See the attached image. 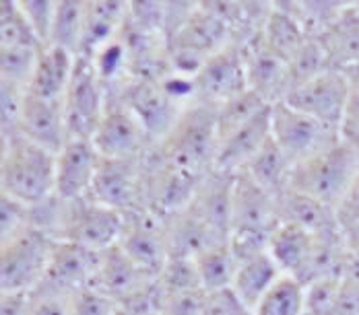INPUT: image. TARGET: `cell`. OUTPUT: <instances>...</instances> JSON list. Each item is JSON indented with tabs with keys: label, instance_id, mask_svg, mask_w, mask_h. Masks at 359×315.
<instances>
[{
	"label": "cell",
	"instance_id": "3",
	"mask_svg": "<svg viewBox=\"0 0 359 315\" xmlns=\"http://www.w3.org/2000/svg\"><path fill=\"white\" fill-rule=\"evenodd\" d=\"M358 174V159L351 146L341 140L334 146L293 165L289 175V188L337 210Z\"/></svg>",
	"mask_w": 359,
	"mask_h": 315
},
{
	"label": "cell",
	"instance_id": "35",
	"mask_svg": "<svg viewBox=\"0 0 359 315\" xmlns=\"http://www.w3.org/2000/svg\"><path fill=\"white\" fill-rule=\"evenodd\" d=\"M287 69L291 91H293L295 87L320 76L326 70H332L334 66L330 62V56H328V50H326L323 39L318 35H308V39L304 41L299 52L287 62Z\"/></svg>",
	"mask_w": 359,
	"mask_h": 315
},
{
	"label": "cell",
	"instance_id": "50",
	"mask_svg": "<svg viewBox=\"0 0 359 315\" xmlns=\"http://www.w3.org/2000/svg\"><path fill=\"white\" fill-rule=\"evenodd\" d=\"M347 134H359V91H351V97H349L345 122L341 128V136H347Z\"/></svg>",
	"mask_w": 359,
	"mask_h": 315
},
{
	"label": "cell",
	"instance_id": "28",
	"mask_svg": "<svg viewBox=\"0 0 359 315\" xmlns=\"http://www.w3.org/2000/svg\"><path fill=\"white\" fill-rule=\"evenodd\" d=\"M324 41L330 62L337 70L359 64V6L347 2L334 23L318 35Z\"/></svg>",
	"mask_w": 359,
	"mask_h": 315
},
{
	"label": "cell",
	"instance_id": "36",
	"mask_svg": "<svg viewBox=\"0 0 359 315\" xmlns=\"http://www.w3.org/2000/svg\"><path fill=\"white\" fill-rule=\"evenodd\" d=\"M269 104L258 97L254 91H244L238 97L225 102V104L217 105V134L219 142L225 139L227 134L236 132L238 128H242L244 124H248L254 120L260 111H264Z\"/></svg>",
	"mask_w": 359,
	"mask_h": 315
},
{
	"label": "cell",
	"instance_id": "15",
	"mask_svg": "<svg viewBox=\"0 0 359 315\" xmlns=\"http://www.w3.org/2000/svg\"><path fill=\"white\" fill-rule=\"evenodd\" d=\"M102 163L91 139H69L56 155V183L54 196L62 202H76L89 198L95 175Z\"/></svg>",
	"mask_w": 359,
	"mask_h": 315
},
{
	"label": "cell",
	"instance_id": "39",
	"mask_svg": "<svg viewBox=\"0 0 359 315\" xmlns=\"http://www.w3.org/2000/svg\"><path fill=\"white\" fill-rule=\"evenodd\" d=\"M159 284L163 286L165 295H188V293H205L198 268L194 258H170L161 274L157 276Z\"/></svg>",
	"mask_w": 359,
	"mask_h": 315
},
{
	"label": "cell",
	"instance_id": "17",
	"mask_svg": "<svg viewBox=\"0 0 359 315\" xmlns=\"http://www.w3.org/2000/svg\"><path fill=\"white\" fill-rule=\"evenodd\" d=\"M279 223V200L254 183L248 174L233 175L231 198V233L260 231L271 233ZM229 233V235H231Z\"/></svg>",
	"mask_w": 359,
	"mask_h": 315
},
{
	"label": "cell",
	"instance_id": "4",
	"mask_svg": "<svg viewBox=\"0 0 359 315\" xmlns=\"http://www.w3.org/2000/svg\"><path fill=\"white\" fill-rule=\"evenodd\" d=\"M54 237L29 225L8 241L0 244V290L32 293L43 280Z\"/></svg>",
	"mask_w": 359,
	"mask_h": 315
},
{
	"label": "cell",
	"instance_id": "22",
	"mask_svg": "<svg viewBox=\"0 0 359 315\" xmlns=\"http://www.w3.org/2000/svg\"><path fill=\"white\" fill-rule=\"evenodd\" d=\"M130 2L124 0H89L85 31L79 50V58L91 60L102 48L118 39L128 21Z\"/></svg>",
	"mask_w": 359,
	"mask_h": 315
},
{
	"label": "cell",
	"instance_id": "16",
	"mask_svg": "<svg viewBox=\"0 0 359 315\" xmlns=\"http://www.w3.org/2000/svg\"><path fill=\"white\" fill-rule=\"evenodd\" d=\"M100 258L102 251H93L72 241L56 239L43 280L37 284V288L74 295L76 290L91 286L100 266Z\"/></svg>",
	"mask_w": 359,
	"mask_h": 315
},
{
	"label": "cell",
	"instance_id": "19",
	"mask_svg": "<svg viewBox=\"0 0 359 315\" xmlns=\"http://www.w3.org/2000/svg\"><path fill=\"white\" fill-rule=\"evenodd\" d=\"M242 52H244V64L248 76V89L254 91L258 97H262L269 105L285 102L291 91L287 62L271 54L262 46L258 35L242 46Z\"/></svg>",
	"mask_w": 359,
	"mask_h": 315
},
{
	"label": "cell",
	"instance_id": "46",
	"mask_svg": "<svg viewBox=\"0 0 359 315\" xmlns=\"http://www.w3.org/2000/svg\"><path fill=\"white\" fill-rule=\"evenodd\" d=\"M330 315H359V279L341 276Z\"/></svg>",
	"mask_w": 359,
	"mask_h": 315
},
{
	"label": "cell",
	"instance_id": "30",
	"mask_svg": "<svg viewBox=\"0 0 359 315\" xmlns=\"http://www.w3.org/2000/svg\"><path fill=\"white\" fill-rule=\"evenodd\" d=\"M291 169H293V165L289 163L283 150L277 146V142L271 136V140L254 155V159L242 172L248 174L254 183H258L262 190H266L271 196H275L279 200L283 196V192L289 188Z\"/></svg>",
	"mask_w": 359,
	"mask_h": 315
},
{
	"label": "cell",
	"instance_id": "5",
	"mask_svg": "<svg viewBox=\"0 0 359 315\" xmlns=\"http://www.w3.org/2000/svg\"><path fill=\"white\" fill-rule=\"evenodd\" d=\"M124 229V214L89 198L62 202V216L56 239L106 251L118 245Z\"/></svg>",
	"mask_w": 359,
	"mask_h": 315
},
{
	"label": "cell",
	"instance_id": "47",
	"mask_svg": "<svg viewBox=\"0 0 359 315\" xmlns=\"http://www.w3.org/2000/svg\"><path fill=\"white\" fill-rule=\"evenodd\" d=\"M203 309H205V293L172 295L165 299L161 315H203Z\"/></svg>",
	"mask_w": 359,
	"mask_h": 315
},
{
	"label": "cell",
	"instance_id": "45",
	"mask_svg": "<svg viewBox=\"0 0 359 315\" xmlns=\"http://www.w3.org/2000/svg\"><path fill=\"white\" fill-rule=\"evenodd\" d=\"M72 295L36 288L29 293V315H72Z\"/></svg>",
	"mask_w": 359,
	"mask_h": 315
},
{
	"label": "cell",
	"instance_id": "27",
	"mask_svg": "<svg viewBox=\"0 0 359 315\" xmlns=\"http://www.w3.org/2000/svg\"><path fill=\"white\" fill-rule=\"evenodd\" d=\"M258 39L271 54H275L283 62H289L308 39V34L304 25L295 19V15L285 6V2H271V10L258 34Z\"/></svg>",
	"mask_w": 359,
	"mask_h": 315
},
{
	"label": "cell",
	"instance_id": "23",
	"mask_svg": "<svg viewBox=\"0 0 359 315\" xmlns=\"http://www.w3.org/2000/svg\"><path fill=\"white\" fill-rule=\"evenodd\" d=\"M316 244H318L316 235L308 233L306 229L297 225L279 220L277 227L271 231L269 253L283 274L293 276L304 284Z\"/></svg>",
	"mask_w": 359,
	"mask_h": 315
},
{
	"label": "cell",
	"instance_id": "43",
	"mask_svg": "<svg viewBox=\"0 0 359 315\" xmlns=\"http://www.w3.org/2000/svg\"><path fill=\"white\" fill-rule=\"evenodd\" d=\"M72 315H116L118 303L102 290L87 286L72 295Z\"/></svg>",
	"mask_w": 359,
	"mask_h": 315
},
{
	"label": "cell",
	"instance_id": "32",
	"mask_svg": "<svg viewBox=\"0 0 359 315\" xmlns=\"http://www.w3.org/2000/svg\"><path fill=\"white\" fill-rule=\"evenodd\" d=\"M198 276L205 295L209 293H219L231 288V282L236 279L238 270V258L233 255L229 244H215L203 249L201 253L194 255Z\"/></svg>",
	"mask_w": 359,
	"mask_h": 315
},
{
	"label": "cell",
	"instance_id": "54",
	"mask_svg": "<svg viewBox=\"0 0 359 315\" xmlns=\"http://www.w3.org/2000/svg\"><path fill=\"white\" fill-rule=\"evenodd\" d=\"M358 6H359V2H358Z\"/></svg>",
	"mask_w": 359,
	"mask_h": 315
},
{
	"label": "cell",
	"instance_id": "1",
	"mask_svg": "<svg viewBox=\"0 0 359 315\" xmlns=\"http://www.w3.org/2000/svg\"><path fill=\"white\" fill-rule=\"evenodd\" d=\"M56 155L25 136L2 140L0 194L34 209L54 196Z\"/></svg>",
	"mask_w": 359,
	"mask_h": 315
},
{
	"label": "cell",
	"instance_id": "44",
	"mask_svg": "<svg viewBox=\"0 0 359 315\" xmlns=\"http://www.w3.org/2000/svg\"><path fill=\"white\" fill-rule=\"evenodd\" d=\"M341 279H320L306 284V315H330Z\"/></svg>",
	"mask_w": 359,
	"mask_h": 315
},
{
	"label": "cell",
	"instance_id": "2",
	"mask_svg": "<svg viewBox=\"0 0 359 315\" xmlns=\"http://www.w3.org/2000/svg\"><path fill=\"white\" fill-rule=\"evenodd\" d=\"M153 148L163 161L190 174L213 172L219 150L217 105L196 102L186 107L170 134Z\"/></svg>",
	"mask_w": 359,
	"mask_h": 315
},
{
	"label": "cell",
	"instance_id": "40",
	"mask_svg": "<svg viewBox=\"0 0 359 315\" xmlns=\"http://www.w3.org/2000/svg\"><path fill=\"white\" fill-rule=\"evenodd\" d=\"M27 89L0 80V136L2 140L19 136V124Z\"/></svg>",
	"mask_w": 359,
	"mask_h": 315
},
{
	"label": "cell",
	"instance_id": "25",
	"mask_svg": "<svg viewBox=\"0 0 359 315\" xmlns=\"http://www.w3.org/2000/svg\"><path fill=\"white\" fill-rule=\"evenodd\" d=\"M149 279L153 276H147L118 245H114L106 251H102L100 266H97L91 286L102 290L104 295H108L109 299H114L120 305Z\"/></svg>",
	"mask_w": 359,
	"mask_h": 315
},
{
	"label": "cell",
	"instance_id": "10",
	"mask_svg": "<svg viewBox=\"0 0 359 315\" xmlns=\"http://www.w3.org/2000/svg\"><path fill=\"white\" fill-rule=\"evenodd\" d=\"M349 97H351V87L347 76L343 74V70L332 69L295 87L283 104L341 132Z\"/></svg>",
	"mask_w": 359,
	"mask_h": 315
},
{
	"label": "cell",
	"instance_id": "13",
	"mask_svg": "<svg viewBox=\"0 0 359 315\" xmlns=\"http://www.w3.org/2000/svg\"><path fill=\"white\" fill-rule=\"evenodd\" d=\"M144 157L102 159L89 196L122 214L144 209Z\"/></svg>",
	"mask_w": 359,
	"mask_h": 315
},
{
	"label": "cell",
	"instance_id": "33",
	"mask_svg": "<svg viewBox=\"0 0 359 315\" xmlns=\"http://www.w3.org/2000/svg\"><path fill=\"white\" fill-rule=\"evenodd\" d=\"M85 17H87L85 0H58L50 46L69 50L74 56H79L83 31H85Z\"/></svg>",
	"mask_w": 359,
	"mask_h": 315
},
{
	"label": "cell",
	"instance_id": "29",
	"mask_svg": "<svg viewBox=\"0 0 359 315\" xmlns=\"http://www.w3.org/2000/svg\"><path fill=\"white\" fill-rule=\"evenodd\" d=\"M283 276L281 268L275 264L271 253H262L238 264L236 279L231 282L233 295L250 309L258 305V301L271 290V286Z\"/></svg>",
	"mask_w": 359,
	"mask_h": 315
},
{
	"label": "cell",
	"instance_id": "53",
	"mask_svg": "<svg viewBox=\"0 0 359 315\" xmlns=\"http://www.w3.org/2000/svg\"><path fill=\"white\" fill-rule=\"evenodd\" d=\"M116 315H133V314H128V312H124L122 307H118V314Z\"/></svg>",
	"mask_w": 359,
	"mask_h": 315
},
{
	"label": "cell",
	"instance_id": "51",
	"mask_svg": "<svg viewBox=\"0 0 359 315\" xmlns=\"http://www.w3.org/2000/svg\"><path fill=\"white\" fill-rule=\"evenodd\" d=\"M343 74L347 76L351 91H359V64H353L349 69H343Z\"/></svg>",
	"mask_w": 359,
	"mask_h": 315
},
{
	"label": "cell",
	"instance_id": "48",
	"mask_svg": "<svg viewBox=\"0 0 359 315\" xmlns=\"http://www.w3.org/2000/svg\"><path fill=\"white\" fill-rule=\"evenodd\" d=\"M341 225H358L359 223V174L351 183L349 192L345 194L343 202L337 209Z\"/></svg>",
	"mask_w": 359,
	"mask_h": 315
},
{
	"label": "cell",
	"instance_id": "11",
	"mask_svg": "<svg viewBox=\"0 0 359 315\" xmlns=\"http://www.w3.org/2000/svg\"><path fill=\"white\" fill-rule=\"evenodd\" d=\"M109 95L118 97L137 115V120L143 124L155 144L170 134V130L174 128V124L186 109L165 93L159 80L133 78L126 85H122L118 91H111Z\"/></svg>",
	"mask_w": 359,
	"mask_h": 315
},
{
	"label": "cell",
	"instance_id": "18",
	"mask_svg": "<svg viewBox=\"0 0 359 315\" xmlns=\"http://www.w3.org/2000/svg\"><path fill=\"white\" fill-rule=\"evenodd\" d=\"M233 175L223 172H209L203 177L188 210L215 235L219 241H227L231 233V198Z\"/></svg>",
	"mask_w": 359,
	"mask_h": 315
},
{
	"label": "cell",
	"instance_id": "21",
	"mask_svg": "<svg viewBox=\"0 0 359 315\" xmlns=\"http://www.w3.org/2000/svg\"><path fill=\"white\" fill-rule=\"evenodd\" d=\"M271 118H273V105H269L248 124H244L242 128H238L236 132L227 134L221 140L215 159L217 172L223 174L242 172L254 159V155L271 140Z\"/></svg>",
	"mask_w": 359,
	"mask_h": 315
},
{
	"label": "cell",
	"instance_id": "12",
	"mask_svg": "<svg viewBox=\"0 0 359 315\" xmlns=\"http://www.w3.org/2000/svg\"><path fill=\"white\" fill-rule=\"evenodd\" d=\"M91 140L102 159H141L155 146L137 115L111 95Z\"/></svg>",
	"mask_w": 359,
	"mask_h": 315
},
{
	"label": "cell",
	"instance_id": "42",
	"mask_svg": "<svg viewBox=\"0 0 359 315\" xmlns=\"http://www.w3.org/2000/svg\"><path fill=\"white\" fill-rule=\"evenodd\" d=\"M32 225V209L0 194V244L8 241Z\"/></svg>",
	"mask_w": 359,
	"mask_h": 315
},
{
	"label": "cell",
	"instance_id": "9",
	"mask_svg": "<svg viewBox=\"0 0 359 315\" xmlns=\"http://www.w3.org/2000/svg\"><path fill=\"white\" fill-rule=\"evenodd\" d=\"M118 247L143 270L147 276L157 279L170 262V241L165 218L149 209L124 214V229Z\"/></svg>",
	"mask_w": 359,
	"mask_h": 315
},
{
	"label": "cell",
	"instance_id": "34",
	"mask_svg": "<svg viewBox=\"0 0 359 315\" xmlns=\"http://www.w3.org/2000/svg\"><path fill=\"white\" fill-rule=\"evenodd\" d=\"M254 315H306V284L283 274L258 301Z\"/></svg>",
	"mask_w": 359,
	"mask_h": 315
},
{
	"label": "cell",
	"instance_id": "7",
	"mask_svg": "<svg viewBox=\"0 0 359 315\" xmlns=\"http://www.w3.org/2000/svg\"><path fill=\"white\" fill-rule=\"evenodd\" d=\"M203 177L163 161L151 148L144 157V209L161 218L178 214L192 202Z\"/></svg>",
	"mask_w": 359,
	"mask_h": 315
},
{
	"label": "cell",
	"instance_id": "31",
	"mask_svg": "<svg viewBox=\"0 0 359 315\" xmlns=\"http://www.w3.org/2000/svg\"><path fill=\"white\" fill-rule=\"evenodd\" d=\"M165 229H168L172 258H194L209 245L225 244V241H219L188 209L165 218Z\"/></svg>",
	"mask_w": 359,
	"mask_h": 315
},
{
	"label": "cell",
	"instance_id": "38",
	"mask_svg": "<svg viewBox=\"0 0 359 315\" xmlns=\"http://www.w3.org/2000/svg\"><path fill=\"white\" fill-rule=\"evenodd\" d=\"M41 52L39 48H0V80L27 89Z\"/></svg>",
	"mask_w": 359,
	"mask_h": 315
},
{
	"label": "cell",
	"instance_id": "8",
	"mask_svg": "<svg viewBox=\"0 0 359 315\" xmlns=\"http://www.w3.org/2000/svg\"><path fill=\"white\" fill-rule=\"evenodd\" d=\"M62 104L71 139H93L108 109L109 89L89 60H76L74 76Z\"/></svg>",
	"mask_w": 359,
	"mask_h": 315
},
{
	"label": "cell",
	"instance_id": "6",
	"mask_svg": "<svg viewBox=\"0 0 359 315\" xmlns=\"http://www.w3.org/2000/svg\"><path fill=\"white\" fill-rule=\"evenodd\" d=\"M271 136L291 165H297L343 140L339 130L324 126L318 120L289 107L283 102L273 105Z\"/></svg>",
	"mask_w": 359,
	"mask_h": 315
},
{
	"label": "cell",
	"instance_id": "41",
	"mask_svg": "<svg viewBox=\"0 0 359 315\" xmlns=\"http://www.w3.org/2000/svg\"><path fill=\"white\" fill-rule=\"evenodd\" d=\"M19 6H21L25 19L29 21L39 43L43 48H50L58 0H19Z\"/></svg>",
	"mask_w": 359,
	"mask_h": 315
},
{
	"label": "cell",
	"instance_id": "37",
	"mask_svg": "<svg viewBox=\"0 0 359 315\" xmlns=\"http://www.w3.org/2000/svg\"><path fill=\"white\" fill-rule=\"evenodd\" d=\"M0 48H39L46 50L25 19L19 0H2L0 4Z\"/></svg>",
	"mask_w": 359,
	"mask_h": 315
},
{
	"label": "cell",
	"instance_id": "49",
	"mask_svg": "<svg viewBox=\"0 0 359 315\" xmlns=\"http://www.w3.org/2000/svg\"><path fill=\"white\" fill-rule=\"evenodd\" d=\"M0 315H29V293H2Z\"/></svg>",
	"mask_w": 359,
	"mask_h": 315
},
{
	"label": "cell",
	"instance_id": "24",
	"mask_svg": "<svg viewBox=\"0 0 359 315\" xmlns=\"http://www.w3.org/2000/svg\"><path fill=\"white\" fill-rule=\"evenodd\" d=\"M279 220L297 225L316 237L341 233V220L337 210L291 188H287L279 198Z\"/></svg>",
	"mask_w": 359,
	"mask_h": 315
},
{
	"label": "cell",
	"instance_id": "20",
	"mask_svg": "<svg viewBox=\"0 0 359 315\" xmlns=\"http://www.w3.org/2000/svg\"><path fill=\"white\" fill-rule=\"evenodd\" d=\"M19 134L36 142L37 146L50 150L52 155H58L60 148L71 139L65 118V104L37 99L27 93Z\"/></svg>",
	"mask_w": 359,
	"mask_h": 315
},
{
	"label": "cell",
	"instance_id": "14",
	"mask_svg": "<svg viewBox=\"0 0 359 315\" xmlns=\"http://www.w3.org/2000/svg\"><path fill=\"white\" fill-rule=\"evenodd\" d=\"M196 99L203 104L221 105L248 91L244 52L240 43H229L213 54L194 76Z\"/></svg>",
	"mask_w": 359,
	"mask_h": 315
},
{
	"label": "cell",
	"instance_id": "52",
	"mask_svg": "<svg viewBox=\"0 0 359 315\" xmlns=\"http://www.w3.org/2000/svg\"><path fill=\"white\" fill-rule=\"evenodd\" d=\"M343 140L351 146V150H353V155H355L359 165V134H347V136H343Z\"/></svg>",
	"mask_w": 359,
	"mask_h": 315
},
{
	"label": "cell",
	"instance_id": "26",
	"mask_svg": "<svg viewBox=\"0 0 359 315\" xmlns=\"http://www.w3.org/2000/svg\"><path fill=\"white\" fill-rule=\"evenodd\" d=\"M79 56L69 50L50 46L41 52L36 74L27 87V93L46 102H65L71 87Z\"/></svg>",
	"mask_w": 359,
	"mask_h": 315
}]
</instances>
